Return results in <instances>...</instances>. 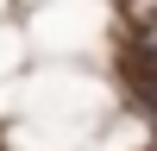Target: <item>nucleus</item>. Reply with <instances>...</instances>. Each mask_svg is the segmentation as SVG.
<instances>
[{
  "label": "nucleus",
  "instance_id": "1",
  "mask_svg": "<svg viewBox=\"0 0 157 151\" xmlns=\"http://www.w3.org/2000/svg\"><path fill=\"white\" fill-rule=\"evenodd\" d=\"M132 95H138V101H151V107H157V57H145V50L132 57Z\"/></svg>",
  "mask_w": 157,
  "mask_h": 151
},
{
  "label": "nucleus",
  "instance_id": "2",
  "mask_svg": "<svg viewBox=\"0 0 157 151\" xmlns=\"http://www.w3.org/2000/svg\"><path fill=\"white\" fill-rule=\"evenodd\" d=\"M145 57H157V25H151V32H145Z\"/></svg>",
  "mask_w": 157,
  "mask_h": 151
}]
</instances>
